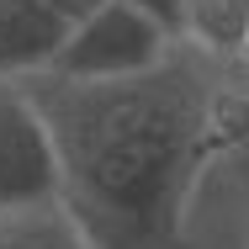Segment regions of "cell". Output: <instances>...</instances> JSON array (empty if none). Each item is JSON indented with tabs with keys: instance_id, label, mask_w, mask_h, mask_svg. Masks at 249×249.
Masks as SVG:
<instances>
[{
	"instance_id": "5",
	"label": "cell",
	"mask_w": 249,
	"mask_h": 249,
	"mask_svg": "<svg viewBox=\"0 0 249 249\" xmlns=\"http://www.w3.org/2000/svg\"><path fill=\"white\" fill-rule=\"evenodd\" d=\"M0 249H96L85 239L80 217L64 201H27V207H0Z\"/></svg>"
},
{
	"instance_id": "4",
	"label": "cell",
	"mask_w": 249,
	"mask_h": 249,
	"mask_svg": "<svg viewBox=\"0 0 249 249\" xmlns=\"http://www.w3.org/2000/svg\"><path fill=\"white\" fill-rule=\"evenodd\" d=\"M69 16L48 0H0V74L27 80L53 69V58L69 37Z\"/></svg>"
},
{
	"instance_id": "8",
	"label": "cell",
	"mask_w": 249,
	"mask_h": 249,
	"mask_svg": "<svg viewBox=\"0 0 249 249\" xmlns=\"http://www.w3.org/2000/svg\"><path fill=\"white\" fill-rule=\"evenodd\" d=\"M138 11H149L154 21L175 37V43H186V0H133Z\"/></svg>"
},
{
	"instance_id": "9",
	"label": "cell",
	"mask_w": 249,
	"mask_h": 249,
	"mask_svg": "<svg viewBox=\"0 0 249 249\" xmlns=\"http://www.w3.org/2000/svg\"><path fill=\"white\" fill-rule=\"evenodd\" d=\"M53 11H64V16H69V21H80V16H90V11H96L101 0H48Z\"/></svg>"
},
{
	"instance_id": "3",
	"label": "cell",
	"mask_w": 249,
	"mask_h": 249,
	"mask_svg": "<svg viewBox=\"0 0 249 249\" xmlns=\"http://www.w3.org/2000/svg\"><path fill=\"white\" fill-rule=\"evenodd\" d=\"M58 196V149L27 80L0 74V207Z\"/></svg>"
},
{
	"instance_id": "6",
	"label": "cell",
	"mask_w": 249,
	"mask_h": 249,
	"mask_svg": "<svg viewBox=\"0 0 249 249\" xmlns=\"http://www.w3.org/2000/svg\"><path fill=\"white\" fill-rule=\"evenodd\" d=\"M186 43L217 64L249 53V0H186Z\"/></svg>"
},
{
	"instance_id": "7",
	"label": "cell",
	"mask_w": 249,
	"mask_h": 249,
	"mask_svg": "<svg viewBox=\"0 0 249 249\" xmlns=\"http://www.w3.org/2000/svg\"><path fill=\"white\" fill-rule=\"evenodd\" d=\"M249 64V53H244ZM217 154L239 159L249 170V69L244 74H223V96H217Z\"/></svg>"
},
{
	"instance_id": "1",
	"label": "cell",
	"mask_w": 249,
	"mask_h": 249,
	"mask_svg": "<svg viewBox=\"0 0 249 249\" xmlns=\"http://www.w3.org/2000/svg\"><path fill=\"white\" fill-rule=\"evenodd\" d=\"M58 149V201L96 249H175L201 170L217 159V58L175 43L122 80L27 74Z\"/></svg>"
},
{
	"instance_id": "2",
	"label": "cell",
	"mask_w": 249,
	"mask_h": 249,
	"mask_svg": "<svg viewBox=\"0 0 249 249\" xmlns=\"http://www.w3.org/2000/svg\"><path fill=\"white\" fill-rule=\"evenodd\" d=\"M170 48H175V37L149 11H138L133 0H101L90 16H80L69 27L53 69L69 80H122V74L154 69Z\"/></svg>"
}]
</instances>
